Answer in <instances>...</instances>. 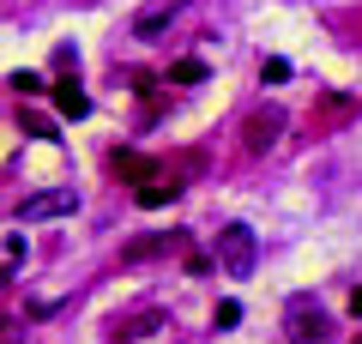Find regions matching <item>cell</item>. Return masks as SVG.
Listing matches in <instances>:
<instances>
[{
  "mask_svg": "<svg viewBox=\"0 0 362 344\" xmlns=\"http://www.w3.org/2000/svg\"><path fill=\"white\" fill-rule=\"evenodd\" d=\"M218 266L230 272V278H254L259 242H254V229H247V224H223L218 229Z\"/></svg>",
  "mask_w": 362,
  "mask_h": 344,
  "instance_id": "obj_1",
  "label": "cell"
},
{
  "mask_svg": "<svg viewBox=\"0 0 362 344\" xmlns=\"http://www.w3.org/2000/svg\"><path fill=\"white\" fill-rule=\"evenodd\" d=\"M78 212V193L73 188H42L18 205V224H42V217H73Z\"/></svg>",
  "mask_w": 362,
  "mask_h": 344,
  "instance_id": "obj_2",
  "label": "cell"
},
{
  "mask_svg": "<svg viewBox=\"0 0 362 344\" xmlns=\"http://www.w3.org/2000/svg\"><path fill=\"white\" fill-rule=\"evenodd\" d=\"M278 133H284V109H254L247 115V127H242V145L247 151H272V145H278Z\"/></svg>",
  "mask_w": 362,
  "mask_h": 344,
  "instance_id": "obj_3",
  "label": "cell"
},
{
  "mask_svg": "<svg viewBox=\"0 0 362 344\" xmlns=\"http://www.w3.org/2000/svg\"><path fill=\"white\" fill-rule=\"evenodd\" d=\"M290 320H296V326H290V344H320L326 338V314H320V308L296 302V308H290Z\"/></svg>",
  "mask_w": 362,
  "mask_h": 344,
  "instance_id": "obj_4",
  "label": "cell"
},
{
  "mask_svg": "<svg viewBox=\"0 0 362 344\" xmlns=\"http://www.w3.org/2000/svg\"><path fill=\"white\" fill-rule=\"evenodd\" d=\"M109 164H115V176H127V181H157V164L139 157V151H115Z\"/></svg>",
  "mask_w": 362,
  "mask_h": 344,
  "instance_id": "obj_5",
  "label": "cell"
},
{
  "mask_svg": "<svg viewBox=\"0 0 362 344\" xmlns=\"http://www.w3.org/2000/svg\"><path fill=\"white\" fill-rule=\"evenodd\" d=\"M175 200H181V181H145V188H139L145 212H163V205H175Z\"/></svg>",
  "mask_w": 362,
  "mask_h": 344,
  "instance_id": "obj_6",
  "label": "cell"
},
{
  "mask_svg": "<svg viewBox=\"0 0 362 344\" xmlns=\"http://www.w3.org/2000/svg\"><path fill=\"white\" fill-rule=\"evenodd\" d=\"M54 109H61V115H73V121H78V115H90V97H85V91L73 85V79H61V85H54Z\"/></svg>",
  "mask_w": 362,
  "mask_h": 344,
  "instance_id": "obj_7",
  "label": "cell"
},
{
  "mask_svg": "<svg viewBox=\"0 0 362 344\" xmlns=\"http://www.w3.org/2000/svg\"><path fill=\"white\" fill-rule=\"evenodd\" d=\"M320 115H326V121H350V115H356V97H350V91H326Z\"/></svg>",
  "mask_w": 362,
  "mask_h": 344,
  "instance_id": "obj_8",
  "label": "cell"
},
{
  "mask_svg": "<svg viewBox=\"0 0 362 344\" xmlns=\"http://www.w3.org/2000/svg\"><path fill=\"white\" fill-rule=\"evenodd\" d=\"M169 85H206V61H175L169 67Z\"/></svg>",
  "mask_w": 362,
  "mask_h": 344,
  "instance_id": "obj_9",
  "label": "cell"
},
{
  "mask_svg": "<svg viewBox=\"0 0 362 344\" xmlns=\"http://www.w3.org/2000/svg\"><path fill=\"white\" fill-rule=\"evenodd\" d=\"M169 242H175V236H139V242H127V254H121V260H145V254H163Z\"/></svg>",
  "mask_w": 362,
  "mask_h": 344,
  "instance_id": "obj_10",
  "label": "cell"
},
{
  "mask_svg": "<svg viewBox=\"0 0 362 344\" xmlns=\"http://www.w3.org/2000/svg\"><path fill=\"white\" fill-rule=\"evenodd\" d=\"M13 85H18V97H37V91H49V85H42V73H13Z\"/></svg>",
  "mask_w": 362,
  "mask_h": 344,
  "instance_id": "obj_11",
  "label": "cell"
},
{
  "mask_svg": "<svg viewBox=\"0 0 362 344\" xmlns=\"http://www.w3.org/2000/svg\"><path fill=\"white\" fill-rule=\"evenodd\" d=\"M259 73L278 85V79H290V61H284V55H266V67H259Z\"/></svg>",
  "mask_w": 362,
  "mask_h": 344,
  "instance_id": "obj_12",
  "label": "cell"
},
{
  "mask_svg": "<svg viewBox=\"0 0 362 344\" xmlns=\"http://www.w3.org/2000/svg\"><path fill=\"white\" fill-rule=\"evenodd\" d=\"M235 320H242V302H218V332H230Z\"/></svg>",
  "mask_w": 362,
  "mask_h": 344,
  "instance_id": "obj_13",
  "label": "cell"
},
{
  "mask_svg": "<svg viewBox=\"0 0 362 344\" xmlns=\"http://www.w3.org/2000/svg\"><path fill=\"white\" fill-rule=\"evenodd\" d=\"M0 344H25V326L18 320H0Z\"/></svg>",
  "mask_w": 362,
  "mask_h": 344,
  "instance_id": "obj_14",
  "label": "cell"
},
{
  "mask_svg": "<svg viewBox=\"0 0 362 344\" xmlns=\"http://www.w3.org/2000/svg\"><path fill=\"white\" fill-rule=\"evenodd\" d=\"M350 314L362 320V284H356V290H350Z\"/></svg>",
  "mask_w": 362,
  "mask_h": 344,
  "instance_id": "obj_15",
  "label": "cell"
}]
</instances>
